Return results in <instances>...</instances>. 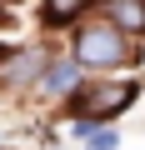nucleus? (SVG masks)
Segmentation results:
<instances>
[{
  "instance_id": "nucleus-1",
  "label": "nucleus",
  "mask_w": 145,
  "mask_h": 150,
  "mask_svg": "<svg viewBox=\"0 0 145 150\" xmlns=\"http://www.w3.org/2000/svg\"><path fill=\"white\" fill-rule=\"evenodd\" d=\"M70 55L90 70H110V65H130L135 50H130V35L110 20H85L75 35H70Z\"/></svg>"
},
{
  "instance_id": "nucleus-2",
  "label": "nucleus",
  "mask_w": 145,
  "mask_h": 150,
  "mask_svg": "<svg viewBox=\"0 0 145 150\" xmlns=\"http://www.w3.org/2000/svg\"><path fill=\"white\" fill-rule=\"evenodd\" d=\"M135 95H140V85H135V80H95V85H70L65 110H70V115H90V120L100 125V120H115L120 110H130V105H135Z\"/></svg>"
},
{
  "instance_id": "nucleus-3",
  "label": "nucleus",
  "mask_w": 145,
  "mask_h": 150,
  "mask_svg": "<svg viewBox=\"0 0 145 150\" xmlns=\"http://www.w3.org/2000/svg\"><path fill=\"white\" fill-rule=\"evenodd\" d=\"M45 65H50V55H45V50H15V55L0 60V85L20 90V85L40 80V70H45Z\"/></svg>"
},
{
  "instance_id": "nucleus-4",
  "label": "nucleus",
  "mask_w": 145,
  "mask_h": 150,
  "mask_svg": "<svg viewBox=\"0 0 145 150\" xmlns=\"http://www.w3.org/2000/svg\"><path fill=\"white\" fill-rule=\"evenodd\" d=\"M110 25H120L125 35H145V0H95Z\"/></svg>"
},
{
  "instance_id": "nucleus-5",
  "label": "nucleus",
  "mask_w": 145,
  "mask_h": 150,
  "mask_svg": "<svg viewBox=\"0 0 145 150\" xmlns=\"http://www.w3.org/2000/svg\"><path fill=\"white\" fill-rule=\"evenodd\" d=\"M35 85H40L45 95H60V90H70V85H80V60H75V55H70V60H50Z\"/></svg>"
},
{
  "instance_id": "nucleus-6",
  "label": "nucleus",
  "mask_w": 145,
  "mask_h": 150,
  "mask_svg": "<svg viewBox=\"0 0 145 150\" xmlns=\"http://www.w3.org/2000/svg\"><path fill=\"white\" fill-rule=\"evenodd\" d=\"M85 5H90V0H40V20H45L50 30H60V25H70V20H80Z\"/></svg>"
},
{
  "instance_id": "nucleus-7",
  "label": "nucleus",
  "mask_w": 145,
  "mask_h": 150,
  "mask_svg": "<svg viewBox=\"0 0 145 150\" xmlns=\"http://www.w3.org/2000/svg\"><path fill=\"white\" fill-rule=\"evenodd\" d=\"M80 145H85V150H115V145H120V135H115V130H100V125H95V130H90V135H85Z\"/></svg>"
},
{
  "instance_id": "nucleus-8",
  "label": "nucleus",
  "mask_w": 145,
  "mask_h": 150,
  "mask_svg": "<svg viewBox=\"0 0 145 150\" xmlns=\"http://www.w3.org/2000/svg\"><path fill=\"white\" fill-rule=\"evenodd\" d=\"M0 5H10V0H0Z\"/></svg>"
},
{
  "instance_id": "nucleus-9",
  "label": "nucleus",
  "mask_w": 145,
  "mask_h": 150,
  "mask_svg": "<svg viewBox=\"0 0 145 150\" xmlns=\"http://www.w3.org/2000/svg\"><path fill=\"white\" fill-rule=\"evenodd\" d=\"M0 60H5V50H0Z\"/></svg>"
}]
</instances>
